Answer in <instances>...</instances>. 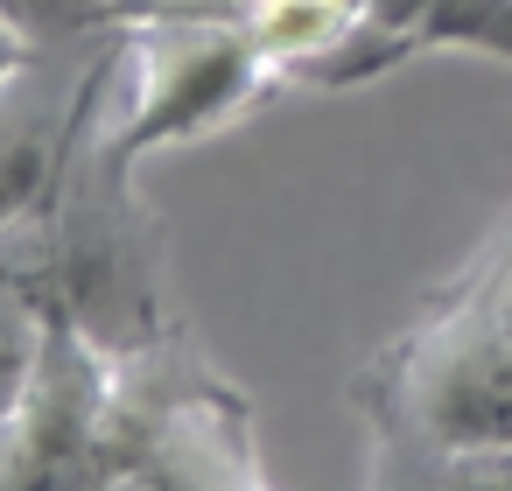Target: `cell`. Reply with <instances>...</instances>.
Here are the masks:
<instances>
[{"label": "cell", "instance_id": "4", "mask_svg": "<svg viewBox=\"0 0 512 491\" xmlns=\"http://www.w3.org/2000/svg\"><path fill=\"white\" fill-rule=\"evenodd\" d=\"M127 477L120 351L50 323L22 400L0 414V491H99Z\"/></svg>", "mask_w": 512, "mask_h": 491}, {"label": "cell", "instance_id": "9", "mask_svg": "<svg viewBox=\"0 0 512 491\" xmlns=\"http://www.w3.org/2000/svg\"><path fill=\"white\" fill-rule=\"evenodd\" d=\"M0 15H8L29 43H78V36H99L113 29V0H0Z\"/></svg>", "mask_w": 512, "mask_h": 491}, {"label": "cell", "instance_id": "1", "mask_svg": "<svg viewBox=\"0 0 512 491\" xmlns=\"http://www.w3.org/2000/svg\"><path fill=\"white\" fill-rule=\"evenodd\" d=\"M134 176L141 169L113 155L99 120L71 148L57 190L0 232V281H15L50 323H71L120 358L183 330L169 309L162 211Z\"/></svg>", "mask_w": 512, "mask_h": 491}, {"label": "cell", "instance_id": "5", "mask_svg": "<svg viewBox=\"0 0 512 491\" xmlns=\"http://www.w3.org/2000/svg\"><path fill=\"white\" fill-rule=\"evenodd\" d=\"M120 57H127V29L113 22L78 43H36L0 78V232L57 190L85 127L113 113L106 92L120 85Z\"/></svg>", "mask_w": 512, "mask_h": 491}, {"label": "cell", "instance_id": "10", "mask_svg": "<svg viewBox=\"0 0 512 491\" xmlns=\"http://www.w3.org/2000/svg\"><path fill=\"white\" fill-rule=\"evenodd\" d=\"M29 50H36V43H29V36H22V29L8 22V15H0V78H8V71H15V64H22Z\"/></svg>", "mask_w": 512, "mask_h": 491}, {"label": "cell", "instance_id": "2", "mask_svg": "<svg viewBox=\"0 0 512 491\" xmlns=\"http://www.w3.org/2000/svg\"><path fill=\"white\" fill-rule=\"evenodd\" d=\"M365 428L512 442V218L351 379Z\"/></svg>", "mask_w": 512, "mask_h": 491}, {"label": "cell", "instance_id": "3", "mask_svg": "<svg viewBox=\"0 0 512 491\" xmlns=\"http://www.w3.org/2000/svg\"><path fill=\"white\" fill-rule=\"evenodd\" d=\"M120 29H127V57H120V106L106 113V141L134 169L155 148L232 127L274 92H288V71L232 22L148 15Z\"/></svg>", "mask_w": 512, "mask_h": 491}, {"label": "cell", "instance_id": "7", "mask_svg": "<svg viewBox=\"0 0 512 491\" xmlns=\"http://www.w3.org/2000/svg\"><path fill=\"white\" fill-rule=\"evenodd\" d=\"M421 50H484L512 64V0H428L407 36V57Z\"/></svg>", "mask_w": 512, "mask_h": 491}, {"label": "cell", "instance_id": "6", "mask_svg": "<svg viewBox=\"0 0 512 491\" xmlns=\"http://www.w3.org/2000/svg\"><path fill=\"white\" fill-rule=\"evenodd\" d=\"M365 491H512V442H435L365 428Z\"/></svg>", "mask_w": 512, "mask_h": 491}, {"label": "cell", "instance_id": "8", "mask_svg": "<svg viewBox=\"0 0 512 491\" xmlns=\"http://www.w3.org/2000/svg\"><path fill=\"white\" fill-rule=\"evenodd\" d=\"M43 337H50V316L15 288V281H0V414H8L43 358Z\"/></svg>", "mask_w": 512, "mask_h": 491}]
</instances>
